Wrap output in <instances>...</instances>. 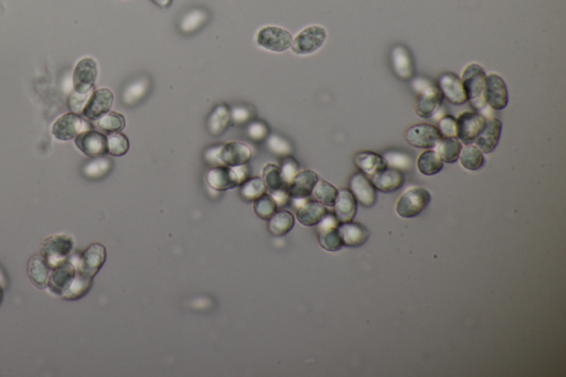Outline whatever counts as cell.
<instances>
[{
	"label": "cell",
	"mask_w": 566,
	"mask_h": 377,
	"mask_svg": "<svg viewBox=\"0 0 566 377\" xmlns=\"http://www.w3.org/2000/svg\"><path fill=\"white\" fill-rule=\"evenodd\" d=\"M338 230L343 247L358 248L365 245L369 238V232L367 228L362 223H355L352 220L339 223Z\"/></svg>",
	"instance_id": "22"
},
{
	"label": "cell",
	"mask_w": 566,
	"mask_h": 377,
	"mask_svg": "<svg viewBox=\"0 0 566 377\" xmlns=\"http://www.w3.org/2000/svg\"><path fill=\"white\" fill-rule=\"evenodd\" d=\"M459 160L463 169L468 171H478L484 164V153L478 149L477 146L471 144H468L461 149Z\"/></svg>",
	"instance_id": "35"
},
{
	"label": "cell",
	"mask_w": 566,
	"mask_h": 377,
	"mask_svg": "<svg viewBox=\"0 0 566 377\" xmlns=\"http://www.w3.org/2000/svg\"><path fill=\"white\" fill-rule=\"evenodd\" d=\"M349 191L354 195L356 202L364 207H373L378 199L376 188L372 182L363 173H356L349 180Z\"/></svg>",
	"instance_id": "18"
},
{
	"label": "cell",
	"mask_w": 566,
	"mask_h": 377,
	"mask_svg": "<svg viewBox=\"0 0 566 377\" xmlns=\"http://www.w3.org/2000/svg\"><path fill=\"white\" fill-rule=\"evenodd\" d=\"M438 86L443 97L452 104L463 106L467 102V95L463 88V81L455 73H452V72L443 73L438 80Z\"/></svg>",
	"instance_id": "19"
},
{
	"label": "cell",
	"mask_w": 566,
	"mask_h": 377,
	"mask_svg": "<svg viewBox=\"0 0 566 377\" xmlns=\"http://www.w3.org/2000/svg\"><path fill=\"white\" fill-rule=\"evenodd\" d=\"M292 204L297 210V220L304 226H317L328 212L325 206L310 197L292 198Z\"/></svg>",
	"instance_id": "11"
},
{
	"label": "cell",
	"mask_w": 566,
	"mask_h": 377,
	"mask_svg": "<svg viewBox=\"0 0 566 377\" xmlns=\"http://www.w3.org/2000/svg\"><path fill=\"white\" fill-rule=\"evenodd\" d=\"M463 144L457 137H441L434 151L439 155L443 163H455L459 160Z\"/></svg>",
	"instance_id": "30"
},
{
	"label": "cell",
	"mask_w": 566,
	"mask_h": 377,
	"mask_svg": "<svg viewBox=\"0 0 566 377\" xmlns=\"http://www.w3.org/2000/svg\"><path fill=\"white\" fill-rule=\"evenodd\" d=\"M252 151L246 144L232 142L223 146L221 160L223 165L239 166L248 163L251 158Z\"/></svg>",
	"instance_id": "27"
},
{
	"label": "cell",
	"mask_w": 566,
	"mask_h": 377,
	"mask_svg": "<svg viewBox=\"0 0 566 377\" xmlns=\"http://www.w3.org/2000/svg\"><path fill=\"white\" fill-rule=\"evenodd\" d=\"M338 193V189L335 188L334 186L330 184L329 182L319 180L318 183L315 184L312 195H313L315 199L318 200L319 203L322 204V205L333 207Z\"/></svg>",
	"instance_id": "38"
},
{
	"label": "cell",
	"mask_w": 566,
	"mask_h": 377,
	"mask_svg": "<svg viewBox=\"0 0 566 377\" xmlns=\"http://www.w3.org/2000/svg\"><path fill=\"white\" fill-rule=\"evenodd\" d=\"M73 249L72 238L66 234H52L43 240L40 254L50 268L66 261Z\"/></svg>",
	"instance_id": "4"
},
{
	"label": "cell",
	"mask_w": 566,
	"mask_h": 377,
	"mask_svg": "<svg viewBox=\"0 0 566 377\" xmlns=\"http://www.w3.org/2000/svg\"><path fill=\"white\" fill-rule=\"evenodd\" d=\"M246 164L239 166H216L207 174V183L216 191H227L241 186L248 178Z\"/></svg>",
	"instance_id": "3"
},
{
	"label": "cell",
	"mask_w": 566,
	"mask_h": 377,
	"mask_svg": "<svg viewBox=\"0 0 566 377\" xmlns=\"http://www.w3.org/2000/svg\"><path fill=\"white\" fill-rule=\"evenodd\" d=\"M147 84L149 83L146 80L138 81V82L132 84L125 92L126 103L131 104V103H135L142 99L145 95L146 91H147Z\"/></svg>",
	"instance_id": "48"
},
{
	"label": "cell",
	"mask_w": 566,
	"mask_h": 377,
	"mask_svg": "<svg viewBox=\"0 0 566 377\" xmlns=\"http://www.w3.org/2000/svg\"><path fill=\"white\" fill-rule=\"evenodd\" d=\"M28 274L32 283L39 289L48 287L50 277V267L47 265L42 256L36 254L30 258L28 263Z\"/></svg>",
	"instance_id": "29"
},
{
	"label": "cell",
	"mask_w": 566,
	"mask_h": 377,
	"mask_svg": "<svg viewBox=\"0 0 566 377\" xmlns=\"http://www.w3.org/2000/svg\"><path fill=\"white\" fill-rule=\"evenodd\" d=\"M259 46L270 51H286L291 47L292 37L289 32L279 27H264L257 36Z\"/></svg>",
	"instance_id": "12"
},
{
	"label": "cell",
	"mask_w": 566,
	"mask_h": 377,
	"mask_svg": "<svg viewBox=\"0 0 566 377\" xmlns=\"http://www.w3.org/2000/svg\"><path fill=\"white\" fill-rule=\"evenodd\" d=\"M461 81L466 91L467 101H469L470 106L478 113L484 115L487 108H489L486 103L487 75L484 69L477 63H471L463 70Z\"/></svg>",
	"instance_id": "1"
},
{
	"label": "cell",
	"mask_w": 566,
	"mask_h": 377,
	"mask_svg": "<svg viewBox=\"0 0 566 377\" xmlns=\"http://www.w3.org/2000/svg\"><path fill=\"white\" fill-rule=\"evenodd\" d=\"M153 3H156L158 6L163 7V8H166V7H169L171 3H172L173 0H152Z\"/></svg>",
	"instance_id": "55"
},
{
	"label": "cell",
	"mask_w": 566,
	"mask_h": 377,
	"mask_svg": "<svg viewBox=\"0 0 566 377\" xmlns=\"http://www.w3.org/2000/svg\"><path fill=\"white\" fill-rule=\"evenodd\" d=\"M113 93L109 89H99L92 92L89 100L83 109V117L86 120L97 121L111 109L113 104Z\"/></svg>",
	"instance_id": "16"
},
{
	"label": "cell",
	"mask_w": 566,
	"mask_h": 377,
	"mask_svg": "<svg viewBox=\"0 0 566 377\" xmlns=\"http://www.w3.org/2000/svg\"><path fill=\"white\" fill-rule=\"evenodd\" d=\"M354 163L360 173H363L369 180L380 171L389 167L385 158L374 151H360L355 155Z\"/></svg>",
	"instance_id": "25"
},
{
	"label": "cell",
	"mask_w": 566,
	"mask_h": 377,
	"mask_svg": "<svg viewBox=\"0 0 566 377\" xmlns=\"http://www.w3.org/2000/svg\"><path fill=\"white\" fill-rule=\"evenodd\" d=\"M75 273H77V268H75V263L66 259V261H63L60 265L51 269L48 286L51 289V291L61 295L62 292L70 286Z\"/></svg>",
	"instance_id": "21"
},
{
	"label": "cell",
	"mask_w": 566,
	"mask_h": 377,
	"mask_svg": "<svg viewBox=\"0 0 566 377\" xmlns=\"http://www.w3.org/2000/svg\"><path fill=\"white\" fill-rule=\"evenodd\" d=\"M432 196L426 188L413 187L402 195L396 204V212L402 218H414L427 208Z\"/></svg>",
	"instance_id": "5"
},
{
	"label": "cell",
	"mask_w": 566,
	"mask_h": 377,
	"mask_svg": "<svg viewBox=\"0 0 566 377\" xmlns=\"http://www.w3.org/2000/svg\"><path fill=\"white\" fill-rule=\"evenodd\" d=\"M7 286H8V278H7L6 273L3 271V268L0 267V287L5 289L7 288Z\"/></svg>",
	"instance_id": "54"
},
{
	"label": "cell",
	"mask_w": 566,
	"mask_h": 377,
	"mask_svg": "<svg viewBox=\"0 0 566 377\" xmlns=\"http://www.w3.org/2000/svg\"><path fill=\"white\" fill-rule=\"evenodd\" d=\"M75 145L90 158H100L108 153L106 137L100 132L88 130L75 137Z\"/></svg>",
	"instance_id": "15"
},
{
	"label": "cell",
	"mask_w": 566,
	"mask_h": 377,
	"mask_svg": "<svg viewBox=\"0 0 566 377\" xmlns=\"http://www.w3.org/2000/svg\"><path fill=\"white\" fill-rule=\"evenodd\" d=\"M223 145L212 146L206 149L204 158L206 160L208 165L216 167V166H223V160H221V149Z\"/></svg>",
	"instance_id": "50"
},
{
	"label": "cell",
	"mask_w": 566,
	"mask_h": 377,
	"mask_svg": "<svg viewBox=\"0 0 566 377\" xmlns=\"http://www.w3.org/2000/svg\"><path fill=\"white\" fill-rule=\"evenodd\" d=\"M318 180L319 176L317 173L310 169H304L295 175V178L286 187V191L291 198H308L311 196Z\"/></svg>",
	"instance_id": "23"
},
{
	"label": "cell",
	"mask_w": 566,
	"mask_h": 377,
	"mask_svg": "<svg viewBox=\"0 0 566 377\" xmlns=\"http://www.w3.org/2000/svg\"><path fill=\"white\" fill-rule=\"evenodd\" d=\"M486 103L490 109L501 111L509 103V93L502 77L495 73L487 75Z\"/></svg>",
	"instance_id": "14"
},
{
	"label": "cell",
	"mask_w": 566,
	"mask_h": 377,
	"mask_svg": "<svg viewBox=\"0 0 566 377\" xmlns=\"http://www.w3.org/2000/svg\"><path fill=\"white\" fill-rule=\"evenodd\" d=\"M339 223L340 221L335 217V215L329 212L324 215V217L318 223L319 243L328 252H338L343 247L339 234Z\"/></svg>",
	"instance_id": "10"
},
{
	"label": "cell",
	"mask_w": 566,
	"mask_h": 377,
	"mask_svg": "<svg viewBox=\"0 0 566 377\" xmlns=\"http://www.w3.org/2000/svg\"><path fill=\"white\" fill-rule=\"evenodd\" d=\"M91 92L88 93H79V92H73L71 97H70L69 106L72 111L75 113H81L82 114L83 109L86 106V102L89 100Z\"/></svg>",
	"instance_id": "49"
},
{
	"label": "cell",
	"mask_w": 566,
	"mask_h": 377,
	"mask_svg": "<svg viewBox=\"0 0 566 377\" xmlns=\"http://www.w3.org/2000/svg\"><path fill=\"white\" fill-rule=\"evenodd\" d=\"M271 195L272 198L275 199V204H277V207L281 208V207H284V206L288 205V203L290 202V195L286 191V188H281L278 189V191H273V192L270 193Z\"/></svg>",
	"instance_id": "53"
},
{
	"label": "cell",
	"mask_w": 566,
	"mask_h": 377,
	"mask_svg": "<svg viewBox=\"0 0 566 377\" xmlns=\"http://www.w3.org/2000/svg\"><path fill=\"white\" fill-rule=\"evenodd\" d=\"M92 286V278L86 277L84 274L77 271L70 286L62 292L61 297L66 300H77L89 292Z\"/></svg>",
	"instance_id": "32"
},
{
	"label": "cell",
	"mask_w": 566,
	"mask_h": 377,
	"mask_svg": "<svg viewBox=\"0 0 566 377\" xmlns=\"http://www.w3.org/2000/svg\"><path fill=\"white\" fill-rule=\"evenodd\" d=\"M97 126L106 133H119L125 127V119L116 112H108L97 120Z\"/></svg>",
	"instance_id": "37"
},
{
	"label": "cell",
	"mask_w": 566,
	"mask_h": 377,
	"mask_svg": "<svg viewBox=\"0 0 566 377\" xmlns=\"http://www.w3.org/2000/svg\"><path fill=\"white\" fill-rule=\"evenodd\" d=\"M441 133L437 127L430 124L419 123L410 126L406 131L405 138L410 145L417 149H432L441 140Z\"/></svg>",
	"instance_id": "13"
},
{
	"label": "cell",
	"mask_w": 566,
	"mask_h": 377,
	"mask_svg": "<svg viewBox=\"0 0 566 377\" xmlns=\"http://www.w3.org/2000/svg\"><path fill=\"white\" fill-rule=\"evenodd\" d=\"M247 133L251 140H263L268 135V127L261 122H254L248 126Z\"/></svg>",
	"instance_id": "52"
},
{
	"label": "cell",
	"mask_w": 566,
	"mask_h": 377,
	"mask_svg": "<svg viewBox=\"0 0 566 377\" xmlns=\"http://www.w3.org/2000/svg\"><path fill=\"white\" fill-rule=\"evenodd\" d=\"M383 158L386 160L389 167L399 169V171L402 169H409L412 164V158L401 151H387Z\"/></svg>",
	"instance_id": "45"
},
{
	"label": "cell",
	"mask_w": 566,
	"mask_h": 377,
	"mask_svg": "<svg viewBox=\"0 0 566 377\" xmlns=\"http://www.w3.org/2000/svg\"><path fill=\"white\" fill-rule=\"evenodd\" d=\"M106 259V247L101 243H92L83 252L80 257L75 258V259H71V261L75 263L77 271L93 279L103 266Z\"/></svg>",
	"instance_id": "6"
},
{
	"label": "cell",
	"mask_w": 566,
	"mask_h": 377,
	"mask_svg": "<svg viewBox=\"0 0 566 377\" xmlns=\"http://www.w3.org/2000/svg\"><path fill=\"white\" fill-rule=\"evenodd\" d=\"M417 169L421 174L432 176L443 171V162L434 149H428L419 155L417 160Z\"/></svg>",
	"instance_id": "33"
},
{
	"label": "cell",
	"mask_w": 566,
	"mask_h": 377,
	"mask_svg": "<svg viewBox=\"0 0 566 377\" xmlns=\"http://www.w3.org/2000/svg\"><path fill=\"white\" fill-rule=\"evenodd\" d=\"M268 147L270 151L275 155H280V156H288L292 151L291 144L288 141L284 140L283 137L279 135H271L268 138Z\"/></svg>",
	"instance_id": "46"
},
{
	"label": "cell",
	"mask_w": 566,
	"mask_h": 377,
	"mask_svg": "<svg viewBox=\"0 0 566 377\" xmlns=\"http://www.w3.org/2000/svg\"><path fill=\"white\" fill-rule=\"evenodd\" d=\"M325 39L326 32L323 27H308L292 41V50L297 55H310L323 46Z\"/></svg>",
	"instance_id": "9"
},
{
	"label": "cell",
	"mask_w": 566,
	"mask_h": 377,
	"mask_svg": "<svg viewBox=\"0 0 566 377\" xmlns=\"http://www.w3.org/2000/svg\"><path fill=\"white\" fill-rule=\"evenodd\" d=\"M279 169H280L281 178H282L283 184H284L286 188L292 180H293V178H295V175L299 173V164H297V160L291 158V156H286V158H283L282 160H281L280 167H279Z\"/></svg>",
	"instance_id": "43"
},
{
	"label": "cell",
	"mask_w": 566,
	"mask_h": 377,
	"mask_svg": "<svg viewBox=\"0 0 566 377\" xmlns=\"http://www.w3.org/2000/svg\"><path fill=\"white\" fill-rule=\"evenodd\" d=\"M97 77V66L91 58L82 59L77 63L73 73V88L79 93L91 92Z\"/></svg>",
	"instance_id": "17"
},
{
	"label": "cell",
	"mask_w": 566,
	"mask_h": 377,
	"mask_svg": "<svg viewBox=\"0 0 566 377\" xmlns=\"http://www.w3.org/2000/svg\"><path fill=\"white\" fill-rule=\"evenodd\" d=\"M88 130H91L89 121L77 113H66L56 121L52 126V134L57 140L70 141Z\"/></svg>",
	"instance_id": "7"
},
{
	"label": "cell",
	"mask_w": 566,
	"mask_h": 377,
	"mask_svg": "<svg viewBox=\"0 0 566 377\" xmlns=\"http://www.w3.org/2000/svg\"><path fill=\"white\" fill-rule=\"evenodd\" d=\"M487 119L478 112H463L457 119V138L461 143L472 144L484 129Z\"/></svg>",
	"instance_id": "8"
},
{
	"label": "cell",
	"mask_w": 566,
	"mask_h": 377,
	"mask_svg": "<svg viewBox=\"0 0 566 377\" xmlns=\"http://www.w3.org/2000/svg\"><path fill=\"white\" fill-rule=\"evenodd\" d=\"M206 21V12H201V10H194V12H189L184 17L183 21L180 23V28L185 32H194Z\"/></svg>",
	"instance_id": "44"
},
{
	"label": "cell",
	"mask_w": 566,
	"mask_h": 377,
	"mask_svg": "<svg viewBox=\"0 0 566 377\" xmlns=\"http://www.w3.org/2000/svg\"><path fill=\"white\" fill-rule=\"evenodd\" d=\"M416 113L421 117L429 119L436 114L443 106V95L438 84L430 81L418 79L416 82Z\"/></svg>",
	"instance_id": "2"
},
{
	"label": "cell",
	"mask_w": 566,
	"mask_h": 377,
	"mask_svg": "<svg viewBox=\"0 0 566 377\" xmlns=\"http://www.w3.org/2000/svg\"><path fill=\"white\" fill-rule=\"evenodd\" d=\"M250 117H251V111L241 106H238L230 112V121L236 125H243L247 123L250 120Z\"/></svg>",
	"instance_id": "51"
},
{
	"label": "cell",
	"mask_w": 566,
	"mask_h": 377,
	"mask_svg": "<svg viewBox=\"0 0 566 377\" xmlns=\"http://www.w3.org/2000/svg\"><path fill=\"white\" fill-rule=\"evenodd\" d=\"M501 131H502V123L500 121L495 117L487 119L484 129L480 132V134L478 135L473 143L482 153L489 154L497 147L499 140H500Z\"/></svg>",
	"instance_id": "20"
},
{
	"label": "cell",
	"mask_w": 566,
	"mask_h": 377,
	"mask_svg": "<svg viewBox=\"0 0 566 377\" xmlns=\"http://www.w3.org/2000/svg\"><path fill=\"white\" fill-rule=\"evenodd\" d=\"M376 191L382 193H393L401 188L405 183V175L399 169L386 167L371 178Z\"/></svg>",
	"instance_id": "24"
},
{
	"label": "cell",
	"mask_w": 566,
	"mask_h": 377,
	"mask_svg": "<svg viewBox=\"0 0 566 377\" xmlns=\"http://www.w3.org/2000/svg\"><path fill=\"white\" fill-rule=\"evenodd\" d=\"M333 207H334L335 217L338 218L340 223H346V221L354 219L355 215L358 212V202L351 191L341 189L339 191Z\"/></svg>",
	"instance_id": "26"
},
{
	"label": "cell",
	"mask_w": 566,
	"mask_h": 377,
	"mask_svg": "<svg viewBox=\"0 0 566 377\" xmlns=\"http://www.w3.org/2000/svg\"><path fill=\"white\" fill-rule=\"evenodd\" d=\"M111 169L112 160L100 156V158H93L89 163L86 164V166L83 167V174L91 180H100L109 174Z\"/></svg>",
	"instance_id": "36"
},
{
	"label": "cell",
	"mask_w": 566,
	"mask_h": 377,
	"mask_svg": "<svg viewBox=\"0 0 566 377\" xmlns=\"http://www.w3.org/2000/svg\"><path fill=\"white\" fill-rule=\"evenodd\" d=\"M392 63L395 73L403 80H409L414 75L412 56L403 46H396L393 49Z\"/></svg>",
	"instance_id": "28"
},
{
	"label": "cell",
	"mask_w": 566,
	"mask_h": 377,
	"mask_svg": "<svg viewBox=\"0 0 566 377\" xmlns=\"http://www.w3.org/2000/svg\"><path fill=\"white\" fill-rule=\"evenodd\" d=\"M267 187L263 183L262 178H247L241 184V198L246 202H255L258 198L261 197L263 194H266Z\"/></svg>",
	"instance_id": "39"
},
{
	"label": "cell",
	"mask_w": 566,
	"mask_h": 377,
	"mask_svg": "<svg viewBox=\"0 0 566 377\" xmlns=\"http://www.w3.org/2000/svg\"><path fill=\"white\" fill-rule=\"evenodd\" d=\"M254 208H255L258 217L269 220L277 212L278 207L271 195L263 194L261 197L255 200Z\"/></svg>",
	"instance_id": "40"
},
{
	"label": "cell",
	"mask_w": 566,
	"mask_h": 377,
	"mask_svg": "<svg viewBox=\"0 0 566 377\" xmlns=\"http://www.w3.org/2000/svg\"><path fill=\"white\" fill-rule=\"evenodd\" d=\"M263 183L267 188L270 189V192L278 191V189L286 188L281 178L280 169L273 164H268L263 169Z\"/></svg>",
	"instance_id": "41"
},
{
	"label": "cell",
	"mask_w": 566,
	"mask_h": 377,
	"mask_svg": "<svg viewBox=\"0 0 566 377\" xmlns=\"http://www.w3.org/2000/svg\"><path fill=\"white\" fill-rule=\"evenodd\" d=\"M3 301V288L0 287V303Z\"/></svg>",
	"instance_id": "56"
},
{
	"label": "cell",
	"mask_w": 566,
	"mask_h": 377,
	"mask_svg": "<svg viewBox=\"0 0 566 377\" xmlns=\"http://www.w3.org/2000/svg\"><path fill=\"white\" fill-rule=\"evenodd\" d=\"M438 131L443 137H457V119L452 115L441 117L438 123Z\"/></svg>",
	"instance_id": "47"
},
{
	"label": "cell",
	"mask_w": 566,
	"mask_h": 377,
	"mask_svg": "<svg viewBox=\"0 0 566 377\" xmlns=\"http://www.w3.org/2000/svg\"><path fill=\"white\" fill-rule=\"evenodd\" d=\"M229 123H230V111L225 106H218L214 108L212 114L209 115L207 129L210 134L218 136L226 131Z\"/></svg>",
	"instance_id": "31"
},
{
	"label": "cell",
	"mask_w": 566,
	"mask_h": 377,
	"mask_svg": "<svg viewBox=\"0 0 566 377\" xmlns=\"http://www.w3.org/2000/svg\"><path fill=\"white\" fill-rule=\"evenodd\" d=\"M295 226V216L288 210H279L269 219L268 229L273 236H284Z\"/></svg>",
	"instance_id": "34"
},
{
	"label": "cell",
	"mask_w": 566,
	"mask_h": 377,
	"mask_svg": "<svg viewBox=\"0 0 566 377\" xmlns=\"http://www.w3.org/2000/svg\"><path fill=\"white\" fill-rule=\"evenodd\" d=\"M108 151L114 156H122L129 151L130 143L127 137L122 133H111L106 137Z\"/></svg>",
	"instance_id": "42"
}]
</instances>
